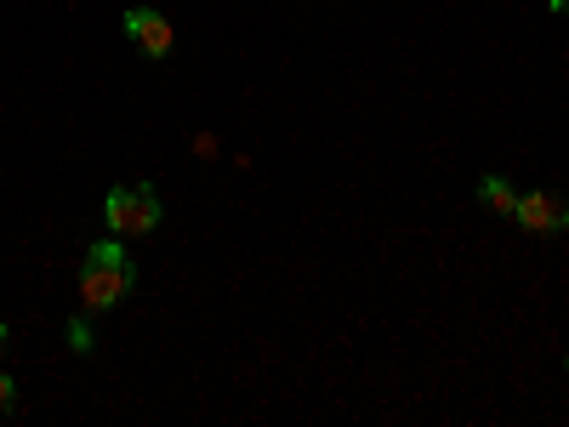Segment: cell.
<instances>
[{"mask_svg": "<svg viewBox=\"0 0 569 427\" xmlns=\"http://www.w3.org/2000/svg\"><path fill=\"white\" fill-rule=\"evenodd\" d=\"M12 410H18V383L0 370V416H12Z\"/></svg>", "mask_w": 569, "mask_h": 427, "instance_id": "7", "label": "cell"}, {"mask_svg": "<svg viewBox=\"0 0 569 427\" xmlns=\"http://www.w3.org/2000/svg\"><path fill=\"white\" fill-rule=\"evenodd\" d=\"M69 348L74 354H91V314H74L69 319Z\"/></svg>", "mask_w": 569, "mask_h": 427, "instance_id": "6", "label": "cell"}, {"mask_svg": "<svg viewBox=\"0 0 569 427\" xmlns=\"http://www.w3.org/2000/svg\"><path fill=\"white\" fill-rule=\"evenodd\" d=\"M479 200H485L496 217H507V222H512V211H518V188H512L501 171H485V177H479Z\"/></svg>", "mask_w": 569, "mask_h": 427, "instance_id": "5", "label": "cell"}, {"mask_svg": "<svg viewBox=\"0 0 569 427\" xmlns=\"http://www.w3.org/2000/svg\"><path fill=\"white\" fill-rule=\"evenodd\" d=\"M512 222L525 228V234H563L569 228V200L563 195H552V188H530V195H518V211H512Z\"/></svg>", "mask_w": 569, "mask_h": 427, "instance_id": "4", "label": "cell"}, {"mask_svg": "<svg viewBox=\"0 0 569 427\" xmlns=\"http://www.w3.org/2000/svg\"><path fill=\"white\" fill-rule=\"evenodd\" d=\"M103 222L120 240H149V234L166 222V206H160V188L154 182H120L103 195Z\"/></svg>", "mask_w": 569, "mask_h": 427, "instance_id": "2", "label": "cell"}, {"mask_svg": "<svg viewBox=\"0 0 569 427\" xmlns=\"http://www.w3.org/2000/svg\"><path fill=\"white\" fill-rule=\"evenodd\" d=\"M126 40H131L149 63H166L171 46H177V29H171V18L154 12V7H131V12H126Z\"/></svg>", "mask_w": 569, "mask_h": 427, "instance_id": "3", "label": "cell"}, {"mask_svg": "<svg viewBox=\"0 0 569 427\" xmlns=\"http://www.w3.org/2000/svg\"><path fill=\"white\" fill-rule=\"evenodd\" d=\"M137 257L120 246V234L114 240H98L86 251V262H80V314H109V308H120L131 291H137Z\"/></svg>", "mask_w": 569, "mask_h": 427, "instance_id": "1", "label": "cell"}, {"mask_svg": "<svg viewBox=\"0 0 569 427\" xmlns=\"http://www.w3.org/2000/svg\"><path fill=\"white\" fill-rule=\"evenodd\" d=\"M7 337H12V325H7V319H0V348H7Z\"/></svg>", "mask_w": 569, "mask_h": 427, "instance_id": "8", "label": "cell"}, {"mask_svg": "<svg viewBox=\"0 0 569 427\" xmlns=\"http://www.w3.org/2000/svg\"><path fill=\"white\" fill-rule=\"evenodd\" d=\"M547 7H552V12H569V0H547Z\"/></svg>", "mask_w": 569, "mask_h": 427, "instance_id": "9", "label": "cell"}, {"mask_svg": "<svg viewBox=\"0 0 569 427\" xmlns=\"http://www.w3.org/2000/svg\"><path fill=\"white\" fill-rule=\"evenodd\" d=\"M563 376H569V348H563Z\"/></svg>", "mask_w": 569, "mask_h": 427, "instance_id": "10", "label": "cell"}]
</instances>
